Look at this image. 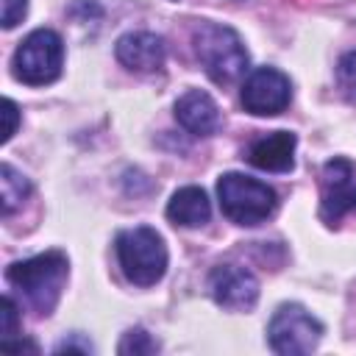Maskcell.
Listing matches in <instances>:
<instances>
[{
	"label": "cell",
	"instance_id": "cell-8",
	"mask_svg": "<svg viewBox=\"0 0 356 356\" xmlns=\"http://www.w3.org/2000/svg\"><path fill=\"white\" fill-rule=\"evenodd\" d=\"M320 192H323V220L337 222L348 211L356 209V164L348 159H331L323 167L320 175Z\"/></svg>",
	"mask_w": 356,
	"mask_h": 356
},
{
	"label": "cell",
	"instance_id": "cell-6",
	"mask_svg": "<svg viewBox=\"0 0 356 356\" xmlns=\"http://www.w3.org/2000/svg\"><path fill=\"white\" fill-rule=\"evenodd\" d=\"M323 337L320 320L306 312L300 303H281L267 325V339L270 348L281 356H300L312 353Z\"/></svg>",
	"mask_w": 356,
	"mask_h": 356
},
{
	"label": "cell",
	"instance_id": "cell-9",
	"mask_svg": "<svg viewBox=\"0 0 356 356\" xmlns=\"http://www.w3.org/2000/svg\"><path fill=\"white\" fill-rule=\"evenodd\" d=\"M209 289L217 306L228 312H248L259 300V281L248 267L217 264L209 275Z\"/></svg>",
	"mask_w": 356,
	"mask_h": 356
},
{
	"label": "cell",
	"instance_id": "cell-12",
	"mask_svg": "<svg viewBox=\"0 0 356 356\" xmlns=\"http://www.w3.org/2000/svg\"><path fill=\"white\" fill-rule=\"evenodd\" d=\"M295 145L298 136L289 131H273L259 136L248 147V161L267 172H289L295 167Z\"/></svg>",
	"mask_w": 356,
	"mask_h": 356
},
{
	"label": "cell",
	"instance_id": "cell-7",
	"mask_svg": "<svg viewBox=\"0 0 356 356\" xmlns=\"http://www.w3.org/2000/svg\"><path fill=\"white\" fill-rule=\"evenodd\" d=\"M242 106L256 117L281 114L292 100L289 78L275 67H256L242 83Z\"/></svg>",
	"mask_w": 356,
	"mask_h": 356
},
{
	"label": "cell",
	"instance_id": "cell-2",
	"mask_svg": "<svg viewBox=\"0 0 356 356\" xmlns=\"http://www.w3.org/2000/svg\"><path fill=\"white\" fill-rule=\"evenodd\" d=\"M195 56L200 61V67L206 70V75L214 83H234L248 72V50L239 39V33L228 25L220 22H203L195 36Z\"/></svg>",
	"mask_w": 356,
	"mask_h": 356
},
{
	"label": "cell",
	"instance_id": "cell-14",
	"mask_svg": "<svg viewBox=\"0 0 356 356\" xmlns=\"http://www.w3.org/2000/svg\"><path fill=\"white\" fill-rule=\"evenodd\" d=\"M28 195H31L28 178L22 172H17L8 161H3L0 164V206H3V214H11L14 209H19Z\"/></svg>",
	"mask_w": 356,
	"mask_h": 356
},
{
	"label": "cell",
	"instance_id": "cell-19",
	"mask_svg": "<svg viewBox=\"0 0 356 356\" xmlns=\"http://www.w3.org/2000/svg\"><path fill=\"white\" fill-rule=\"evenodd\" d=\"M3 108H6V131H3V142H8V139L17 134L19 108H17V103H14V100H6V103H3Z\"/></svg>",
	"mask_w": 356,
	"mask_h": 356
},
{
	"label": "cell",
	"instance_id": "cell-16",
	"mask_svg": "<svg viewBox=\"0 0 356 356\" xmlns=\"http://www.w3.org/2000/svg\"><path fill=\"white\" fill-rule=\"evenodd\" d=\"M337 81H339V89L345 92V97L350 103H356V50L345 53L337 64Z\"/></svg>",
	"mask_w": 356,
	"mask_h": 356
},
{
	"label": "cell",
	"instance_id": "cell-10",
	"mask_svg": "<svg viewBox=\"0 0 356 356\" xmlns=\"http://www.w3.org/2000/svg\"><path fill=\"white\" fill-rule=\"evenodd\" d=\"M117 61L134 72H156L164 64V39L150 31H131L117 39Z\"/></svg>",
	"mask_w": 356,
	"mask_h": 356
},
{
	"label": "cell",
	"instance_id": "cell-13",
	"mask_svg": "<svg viewBox=\"0 0 356 356\" xmlns=\"http://www.w3.org/2000/svg\"><path fill=\"white\" fill-rule=\"evenodd\" d=\"M211 217V203L200 186H181L167 203V220L181 228L206 225Z\"/></svg>",
	"mask_w": 356,
	"mask_h": 356
},
{
	"label": "cell",
	"instance_id": "cell-11",
	"mask_svg": "<svg viewBox=\"0 0 356 356\" xmlns=\"http://www.w3.org/2000/svg\"><path fill=\"white\" fill-rule=\"evenodd\" d=\"M175 120L195 136H211L222 125L220 106L209 92L200 89H189L175 100Z\"/></svg>",
	"mask_w": 356,
	"mask_h": 356
},
{
	"label": "cell",
	"instance_id": "cell-3",
	"mask_svg": "<svg viewBox=\"0 0 356 356\" xmlns=\"http://www.w3.org/2000/svg\"><path fill=\"white\" fill-rule=\"evenodd\" d=\"M217 197L222 214L236 225H259L278 206L275 189L245 172H222L217 181Z\"/></svg>",
	"mask_w": 356,
	"mask_h": 356
},
{
	"label": "cell",
	"instance_id": "cell-20",
	"mask_svg": "<svg viewBox=\"0 0 356 356\" xmlns=\"http://www.w3.org/2000/svg\"><path fill=\"white\" fill-rule=\"evenodd\" d=\"M0 348H3V350H14V353H19V350H31V353H39V345H36V342H28V339H22V342H11V339H3V342H0Z\"/></svg>",
	"mask_w": 356,
	"mask_h": 356
},
{
	"label": "cell",
	"instance_id": "cell-5",
	"mask_svg": "<svg viewBox=\"0 0 356 356\" xmlns=\"http://www.w3.org/2000/svg\"><path fill=\"white\" fill-rule=\"evenodd\" d=\"M61 64H64V42L50 28L31 31L19 42V47L14 50V58H11L14 78L28 86L53 83L61 75Z\"/></svg>",
	"mask_w": 356,
	"mask_h": 356
},
{
	"label": "cell",
	"instance_id": "cell-15",
	"mask_svg": "<svg viewBox=\"0 0 356 356\" xmlns=\"http://www.w3.org/2000/svg\"><path fill=\"white\" fill-rule=\"evenodd\" d=\"M159 350V342L145 331V328H131L122 334L120 345H117V353L120 356H150Z\"/></svg>",
	"mask_w": 356,
	"mask_h": 356
},
{
	"label": "cell",
	"instance_id": "cell-4",
	"mask_svg": "<svg viewBox=\"0 0 356 356\" xmlns=\"http://www.w3.org/2000/svg\"><path fill=\"white\" fill-rule=\"evenodd\" d=\"M117 259L125 278L136 286H153L167 273V245L156 228L136 225L117 234Z\"/></svg>",
	"mask_w": 356,
	"mask_h": 356
},
{
	"label": "cell",
	"instance_id": "cell-1",
	"mask_svg": "<svg viewBox=\"0 0 356 356\" xmlns=\"http://www.w3.org/2000/svg\"><path fill=\"white\" fill-rule=\"evenodd\" d=\"M70 275V261L61 250H47L22 261H14L6 270V278L14 289L25 295V300L39 312V314H53L61 289Z\"/></svg>",
	"mask_w": 356,
	"mask_h": 356
},
{
	"label": "cell",
	"instance_id": "cell-18",
	"mask_svg": "<svg viewBox=\"0 0 356 356\" xmlns=\"http://www.w3.org/2000/svg\"><path fill=\"white\" fill-rule=\"evenodd\" d=\"M28 14V0H3V28H14Z\"/></svg>",
	"mask_w": 356,
	"mask_h": 356
},
{
	"label": "cell",
	"instance_id": "cell-17",
	"mask_svg": "<svg viewBox=\"0 0 356 356\" xmlns=\"http://www.w3.org/2000/svg\"><path fill=\"white\" fill-rule=\"evenodd\" d=\"M0 331H3V339H11L17 331H19V312H17V303L6 295L0 300Z\"/></svg>",
	"mask_w": 356,
	"mask_h": 356
}]
</instances>
